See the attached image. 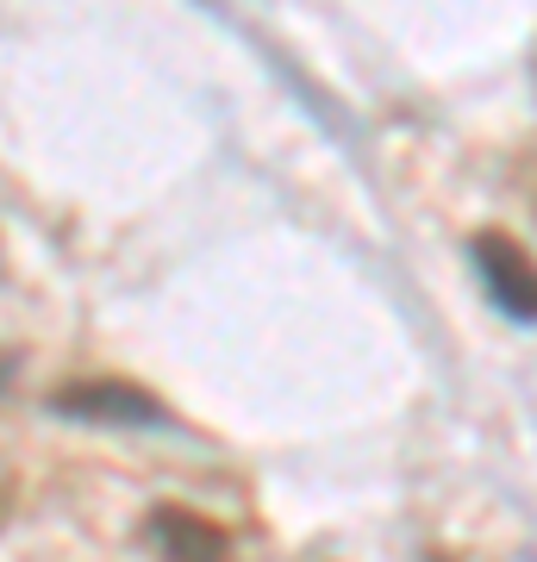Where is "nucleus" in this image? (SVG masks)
I'll return each mask as SVG.
<instances>
[{"mask_svg":"<svg viewBox=\"0 0 537 562\" xmlns=\"http://www.w3.org/2000/svg\"><path fill=\"white\" fill-rule=\"evenodd\" d=\"M469 262H476L481 288H488V301L518 325H537V262L518 250L506 232H481L469 244Z\"/></svg>","mask_w":537,"mask_h":562,"instance_id":"1","label":"nucleus"},{"mask_svg":"<svg viewBox=\"0 0 537 562\" xmlns=\"http://www.w3.org/2000/svg\"><path fill=\"white\" fill-rule=\"evenodd\" d=\"M57 413H76V419H100V425H169V413H163L150 394H138V387L125 382H88V387H63Z\"/></svg>","mask_w":537,"mask_h":562,"instance_id":"2","label":"nucleus"},{"mask_svg":"<svg viewBox=\"0 0 537 562\" xmlns=\"http://www.w3.org/2000/svg\"><path fill=\"white\" fill-rule=\"evenodd\" d=\"M150 538H157L163 562H225V531L181 506H163L150 519Z\"/></svg>","mask_w":537,"mask_h":562,"instance_id":"3","label":"nucleus"}]
</instances>
